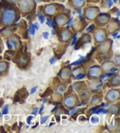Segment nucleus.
<instances>
[{
    "label": "nucleus",
    "instance_id": "24",
    "mask_svg": "<svg viewBox=\"0 0 120 133\" xmlns=\"http://www.w3.org/2000/svg\"><path fill=\"white\" fill-rule=\"evenodd\" d=\"M77 94H78V96H79V101H81V104H83L89 102L90 98H91V92L90 91V90L88 89V88H86V89L81 91Z\"/></svg>",
    "mask_w": 120,
    "mask_h": 133
},
{
    "label": "nucleus",
    "instance_id": "14",
    "mask_svg": "<svg viewBox=\"0 0 120 133\" xmlns=\"http://www.w3.org/2000/svg\"><path fill=\"white\" fill-rule=\"evenodd\" d=\"M111 17V14L108 12H100L93 21L95 27H105Z\"/></svg>",
    "mask_w": 120,
    "mask_h": 133
},
{
    "label": "nucleus",
    "instance_id": "15",
    "mask_svg": "<svg viewBox=\"0 0 120 133\" xmlns=\"http://www.w3.org/2000/svg\"><path fill=\"white\" fill-rule=\"evenodd\" d=\"M105 27H106L105 29L107 30V32L109 35L114 34L116 31H119V19L111 17V19H109V21H108V23L106 24Z\"/></svg>",
    "mask_w": 120,
    "mask_h": 133
},
{
    "label": "nucleus",
    "instance_id": "1",
    "mask_svg": "<svg viewBox=\"0 0 120 133\" xmlns=\"http://www.w3.org/2000/svg\"><path fill=\"white\" fill-rule=\"evenodd\" d=\"M21 14L16 4H4L0 12V28L18 23Z\"/></svg>",
    "mask_w": 120,
    "mask_h": 133
},
{
    "label": "nucleus",
    "instance_id": "11",
    "mask_svg": "<svg viewBox=\"0 0 120 133\" xmlns=\"http://www.w3.org/2000/svg\"><path fill=\"white\" fill-rule=\"evenodd\" d=\"M104 98V101L109 104L118 102L120 99V90L118 88H112L108 90Z\"/></svg>",
    "mask_w": 120,
    "mask_h": 133
},
{
    "label": "nucleus",
    "instance_id": "41",
    "mask_svg": "<svg viewBox=\"0 0 120 133\" xmlns=\"http://www.w3.org/2000/svg\"><path fill=\"white\" fill-rule=\"evenodd\" d=\"M44 1H46V0H44Z\"/></svg>",
    "mask_w": 120,
    "mask_h": 133
},
{
    "label": "nucleus",
    "instance_id": "2",
    "mask_svg": "<svg viewBox=\"0 0 120 133\" xmlns=\"http://www.w3.org/2000/svg\"><path fill=\"white\" fill-rule=\"evenodd\" d=\"M12 61L16 64V66L21 70H26L30 68L31 64V57L30 53L18 51L14 55L12 58Z\"/></svg>",
    "mask_w": 120,
    "mask_h": 133
},
{
    "label": "nucleus",
    "instance_id": "30",
    "mask_svg": "<svg viewBox=\"0 0 120 133\" xmlns=\"http://www.w3.org/2000/svg\"><path fill=\"white\" fill-rule=\"evenodd\" d=\"M51 99L54 103H56V104H62V101H63V95L61 94V92L59 91H55L54 94H52L51 96Z\"/></svg>",
    "mask_w": 120,
    "mask_h": 133
},
{
    "label": "nucleus",
    "instance_id": "4",
    "mask_svg": "<svg viewBox=\"0 0 120 133\" xmlns=\"http://www.w3.org/2000/svg\"><path fill=\"white\" fill-rule=\"evenodd\" d=\"M65 9V6L62 4L59 3H49L44 6H42L39 10L42 12V14L47 19H52L59 11Z\"/></svg>",
    "mask_w": 120,
    "mask_h": 133
},
{
    "label": "nucleus",
    "instance_id": "12",
    "mask_svg": "<svg viewBox=\"0 0 120 133\" xmlns=\"http://www.w3.org/2000/svg\"><path fill=\"white\" fill-rule=\"evenodd\" d=\"M113 48V40L111 38H107L102 43L97 44V52L100 55H106L111 53Z\"/></svg>",
    "mask_w": 120,
    "mask_h": 133
},
{
    "label": "nucleus",
    "instance_id": "6",
    "mask_svg": "<svg viewBox=\"0 0 120 133\" xmlns=\"http://www.w3.org/2000/svg\"><path fill=\"white\" fill-rule=\"evenodd\" d=\"M52 19L55 26L63 27V26L68 24L70 21V12H69V10H66L65 8L63 10L59 11Z\"/></svg>",
    "mask_w": 120,
    "mask_h": 133
},
{
    "label": "nucleus",
    "instance_id": "16",
    "mask_svg": "<svg viewBox=\"0 0 120 133\" xmlns=\"http://www.w3.org/2000/svg\"><path fill=\"white\" fill-rule=\"evenodd\" d=\"M71 70L72 68L71 66H63L62 69H60V71L58 72V78L62 81H66V82H69L71 79Z\"/></svg>",
    "mask_w": 120,
    "mask_h": 133
},
{
    "label": "nucleus",
    "instance_id": "13",
    "mask_svg": "<svg viewBox=\"0 0 120 133\" xmlns=\"http://www.w3.org/2000/svg\"><path fill=\"white\" fill-rule=\"evenodd\" d=\"M104 75L102 68L100 65H92L88 69L87 73H86V77L88 79H93L101 78Z\"/></svg>",
    "mask_w": 120,
    "mask_h": 133
},
{
    "label": "nucleus",
    "instance_id": "35",
    "mask_svg": "<svg viewBox=\"0 0 120 133\" xmlns=\"http://www.w3.org/2000/svg\"><path fill=\"white\" fill-rule=\"evenodd\" d=\"M101 2V0H86V3L88 4H98Z\"/></svg>",
    "mask_w": 120,
    "mask_h": 133
},
{
    "label": "nucleus",
    "instance_id": "20",
    "mask_svg": "<svg viewBox=\"0 0 120 133\" xmlns=\"http://www.w3.org/2000/svg\"><path fill=\"white\" fill-rule=\"evenodd\" d=\"M86 76V70L83 66H76L71 70V78L73 79H79Z\"/></svg>",
    "mask_w": 120,
    "mask_h": 133
},
{
    "label": "nucleus",
    "instance_id": "19",
    "mask_svg": "<svg viewBox=\"0 0 120 133\" xmlns=\"http://www.w3.org/2000/svg\"><path fill=\"white\" fill-rule=\"evenodd\" d=\"M88 89L90 90L91 94L97 91L98 90L101 89V87L103 86V81H101L100 78L98 79H88V83H87Z\"/></svg>",
    "mask_w": 120,
    "mask_h": 133
},
{
    "label": "nucleus",
    "instance_id": "9",
    "mask_svg": "<svg viewBox=\"0 0 120 133\" xmlns=\"http://www.w3.org/2000/svg\"><path fill=\"white\" fill-rule=\"evenodd\" d=\"M100 12L101 9L99 6H94L93 4H89L83 9V18L87 21H93Z\"/></svg>",
    "mask_w": 120,
    "mask_h": 133
},
{
    "label": "nucleus",
    "instance_id": "17",
    "mask_svg": "<svg viewBox=\"0 0 120 133\" xmlns=\"http://www.w3.org/2000/svg\"><path fill=\"white\" fill-rule=\"evenodd\" d=\"M85 21H86L82 17H77L76 19H74V22L72 24V31H74L76 33L81 32L86 28V25H87Z\"/></svg>",
    "mask_w": 120,
    "mask_h": 133
},
{
    "label": "nucleus",
    "instance_id": "23",
    "mask_svg": "<svg viewBox=\"0 0 120 133\" xmlns=\"http://www.w3.org/2000/svg\"><path fill=\"white\" fill-rule=\"evenodd\" d=\"M107 86L110 88H119L120 86V74L119 72L115 73L108 79Z\"/></svg>",
    "mask_w": 120,
    "mask_h": 133
},
{
    "label": "nucleus",
    "instance_id": "10",
    "mask_svg": "<svg viewBox=\"0 0 120 133\" xmlns=\"http://www.w3.org/2000/svg\"><path fill=\"white\" fill-rule=\"evenodd\" d=\"M93 34V42L94 44L97 45L98 44L102 43L103 41L106 40L109 37V34L107 32V30L105 29V27H97L93 30L92 31Z\"/></svg>",
    "mask_w": 120,
    "mask_h": 133
},
{
    "label": "nucleus",
    "instance_id": "28",
    "mask_svg": "<svg viewBox=\"0 0 120 133\" xmlns=\"http://www.w3.org/2000/svg\"><path fill=\"white\" fill-rule=\"evenodd\" d=\"M108 113L111 115H115V116H118L119 115V101L118 102L114 103V104H110V106L108 108Z\"/></svg>",
    "mask_w": 120,
    "mask_h": 133
},
{
    "label": "nucleus",
    "instance_id": "5",
    "mask_svg": "<svg viewBox=\"0 0 120 133\" xmlns=\"http://www.w3.org/2000/svg\"><path fill=\"white\" fill-rule=\"evenodd\" d=\"M62 104L66 109H69V110L74 109L77 106H79L81 104V101H79L77 92H66L63 96Z\"/></svg>",
    "mask_w": 120,
    "mask_h": 133
},
{
    "label": "nucleus",
    "instance_id": "36",
    "mask_svg": "<svg viewBox=\"0 0 120 133\" xmlns=\"http://www.w3.org/2000/svg\"><path fill=\"white\" fill-rule=\"evenodd\" d=\"M94 29H95V25L93 24V25H91V27H90L88 30H89V31H93V30H94Z\"/></svg>",
    "mask_w": 120,
    "mask_h": 133
},
{
    "label": "nucleus",
    "instance_id": "29",
    "mask_svg": "<svg viewBox=\"0 0 120 133\" xmlns=\"http://www.w3.org/2000/svg\"><path fill=\"white\" fill-rule=\"evenodd\" d=\"M58 81V79H57ZM68 83L66 81H58L56 82V85L55 86L56 88V91H59V92H66V90H68Z\"/></svg>",
    "mask_w": 120,
    "mask_h": 133
},
{
    "label": "nucleus",
    "instance_id": "8",
    "mask_svg": "<svg viewBox=\"0 0 120 133\" xmlns=\"http://www.w3.org/2000/svg\"><path fill=\"white\" fill-rule=\"evenodd\" d=\"M56 34H57L58 41L61 44H68L71 41V39L74 37L72 30L68 27H64V26L58 27V29L56 30Z\"/></svg>",
    "mask_w": 120,
    "mask_h": 133
},
{
    "label": "nucleus",
    "instance_id": "18",
    "mask_svg": "<svg viewBox=\"0 0 120 133\" xmlns=\"http://www.w3.org/2000/svg\"><path fill=\"white\" fill-rule=\"evenodd\" d=\"M17 32V23L11 26H6V27L0 28V37L2 39H8L13 33Z\"/></svg>",
    "mask_w": 120,
    "mask_h": 133
},
{
    "label": "nucleus",
    "instance_id": "38",
    "mask_svg": "<svg viewBox=\"0 0 120 133\" xmlns=\"http://www.w3.org/2000/svg\"><path fill=\"white\" fill-rule=\"evenodd\" d=\"M3 5H4V3L0 2V12H1V9H2V6H3Z\"/></svg>",
    "mask_w": 120,
    "mask_h": 133
},
{
    "label": "nucleus",
    "instance_id": "22",
    "mask_svg": "<svg viewBox=\"0 0 120 133\" xmlns=\"http://www.w3.org/2000/svg\"><path fill=\"white\" fill-rule=\"evenodd\" d=\"M9 68H10L9 61L6 60L2 56H0V77L6 76L9 71Z\"/></svg>",
    "mask_w": 120,
    "mask_h": 133
},
{
    "label": "nucleus",
    "instance_id": "33",
    "mask_svg": "<svg viewBox=\"0 0 120 133\" xmlns=\"http://www.w3.org/2000/svg\"><path fill=\"white\" fill-rule=\"evenodd\" d=\"M18 0H0V2L4 3V4H17Z\"/></svg>",
    "mask_w": 120,
    "mask_h": 133
},
{
    "label": "nucleus",
    "instance_id": "26",
    "mask_svg": "<svg viewBox=\"0 0 120 133\" xmlns=\"http://www.w3.org/2000/svg\"><path fill=\"white\" fill-rule=\"evenodd\" d=\"M100 66H101L102 70H103V73H104V74H106V73L110 72V71H112L113 69L116 68V65H115V63L113 62L112 60L104 61V62L102 63Z\"/></svg>",
    "mask_w": 120,
    "mask_h": 133
},
{
    "label": "nucleus",
    "instance_id": "31",
    "mask_svg": "<svg viewBox=\"0 0 120 133\" xmlns=\"http://www.w3.org/2000/svg\"><path fill=\"white\" fill-rule=\"evenodd\" d=\"M112 61L115 63L116 66L118 69V68H119V66H120V56H119V54H115L114 56H113V60Z\"/></svg>",
    "mask_w": 120,
    "mask_h": 133
},
{
    "label": "nucleus",
    "instance_id": "25",
    "mask_svg": "<svg viewBox=\"0 0 120 133\" xmlns=\"http://www.w3.org/2000/svg\"><path fill=\"white\" fill-rule=\"evenodd\" d=\"M68 6L75 10H79L86 5V0H68Z\"/></svg>",
    "mask_w": 120,
    "mask_h": 133
},
{
    "label": "nucleus",
    "instance_id": "3",
    "mask_svg": "<svg viewBox=\"0 0 120 133\" xmlns=\"http://www.w3.org/2000/svg\"><path fill=\"white\" fill-rule=\"evenodd\" d=\"M16 5L23 17H27L34 13L37 8V2L35 0H18Z\"/></svg>",
    "mask_w": 120,
    "mask_h": 133
},
{
    "label": "nucleus",
    "instance_id": "21",
    "mask_svg": "<svg viewBox=\"0 0 120 133\" xmlns=\"http://www.w3.org/2000/svg\"><path fill=\"white\" fill-rule=\"evenodd\" d=\"M103 99H104V98H103L102 92H98V94H92L89 100L88 106H89V107H95V106L99 105L100 104H102Z\"/></svg>",
    "mask_w": 120,
    "mask_h": 133
},
{
    "label": "nucleus",
    "instance_id": "7",
    "mask_svg": "<svg viewBox=\"0 0 120 133\" xmlns=\"http://www.w3.org/2000/svg\"><path fill=\"white\" fill-rule=\"evenodd\" d=\"M6 44L8 49L14 52H18L22 47V42H21V36L18 33H13L8 39H6Z\"/></svg>",
    "mask_w": 120,
    "mask_h": 133
},
{
    "label": "nucleus",
    "instance_id": "37",
    "mask_svg": "<svg viewBox=\"0 0 120 133\" xmlns=\"http://www.w3.org/2000/svg\"><path fill=\"white\" fill-rule=\"evenodd\" d=\"M66 0H56V2H58V3H64Z\"/></svg>",
    "mask_w": 120,
    "mask_h": 133
},
{
    "label": "nucleus",
    "instance_id": "39",
    "mask_svg": "<svg viewBox=\"0 0 120 133\" xmlns=\"http://www.w3.org/2000/svg\"><path fill=\"white\" fill-rule=\"evenodd\" d=\"M47 118H48L47 116H45V117H44V119H43V120H42V121H41V122H42V123H44V121H45V120H46V119H47Z\"/></svg>",
    "mask_w": 120,
    "mask_h": 133
},
{
    "label": "nucleus",
    "instance_id": "27",
    "mask_svg": "<svg viewBox=\"0 0 120 133\" xmlns=\"http://www.w3.org/2000/svg\"><path fill=\"white\" fill-rule=\"evenodd\" d=\"M72 88L73 90L75 91V92H79L81 91H82V90L86 89V88H88L87 86V83L85 82V81H76L75 83H73L72 85Z\"/></svg>",
    "mask_w": 120,
    "mask_h": 133
},
{
    "label": "nucleus",
    "instance_id": "34",
    "mask_svg": "<svg viewBox=\"0 0 120 133\" xmlns=\"http://www.w3.org/2000/svg\"><path fill=\"white\" fill-rule=\"evenodd\" d=\"M3 50H4V43H3V39L0 37V55L3 53Z\"/></svg>",
    "mask_w": 120,
    "mask_h": 133
},
{
    "label": "nucleus",
    "instance_id": "32",
    "mask_svg": "<svg viewBox=\"0 0 120 133\" xmlns=\"http://www.w3.org/2000/svg\"><path fill=\"white\" fill-rule=\"evenodd\" d=\"M65 113H68V109L64 107V105H61L56 109V115H59V114H65Z\"/></svg>",
    "mask_w": 120,
    "mask_h": 133
},
{
    "label": "nucleus",
    "instance_id": "40",
    "mask_svg": "<svg viewBox=\"0 0 120 133\" xmlns=\"http://www.w3.org/2000/svg\"><path fill=\"white\" fill-rule=\"evenodd\" d=\"M36 2H42V1H44V0H35Z\"/></svg>",
    "mask_w": 120,
    "mask_h": 133
}]
</instances>
